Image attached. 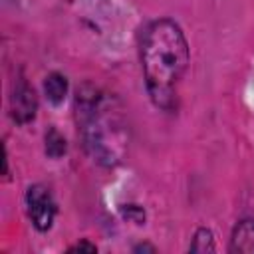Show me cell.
Returning a JSON list of instances; mask_svg holds the SVG:
<instances>
[{"instance_id": "obj_2", "label": "cell", "mask_w": 254, "mask_h": 254, "mask_svg": "<svg viewBox=\"0 0 254 254\" xmlns=\"http://www.w3.org/2000/svg\"><path fill=\"white\" fill-rule=\"evenodd\" d=\"M77 115L81 117V131L93 157L105 163L119 159L125 131L121 117L113 109V101L95 93V89L81 93L77 97Z\"/></svg>"}, {"instance_id": "obj_3", "label": "cell", "mask_w": 254, "mask_h": 254, "mask_svg": "<svg viewBox=\"0 0 254 254\" xmlns=\"http://www.w3.org/2000/svg\"><path fill=\"white\" fill-rule=\"evenodd\" d=\"M26 208H28V216L32 220V224L40 230L46 232L52 228L56 212H58V204L54 200V194L50 192V189H46L44 185H32L26 190Z\"/></svg>"}, {"instance_id": "obj_8", "label": "cell", "mask_w": 254, "mask_h": 254, "mask_svg": "<svg viewBox=\"0 0 254 254\" xmlns=\"http://www.w3.org/2000/svg\"><path fill=\"white\" fill-rule=\"evenodd\" d=\"M46 151H48V155H52V157H60V155L65 153V141H64V137H62L56 129H52V131L46 135Z\"/></svg>"}, {"instance_id": "obj_4", "label": "cell", "mask_w": 254, "mask_h": 254, "mask_svg": "<svg viewBox=\"0 0 254 254\" xmlns=\"http://www.w3.org/2000/svg\"><path fill=\"white\" fill-rule=\"evenodd\" d=\"M10 111H12V117L18 121V123H28L36 117V111H38V97H36V91L30 83L26 81H20L10 97Z\"/></svg>"}, {"instance_id": "obj_6", "label": "cell", "mask_w": 254, "mask_h": 254, "mask_svg": "<svg viewBox=\"0 0 254 254\" xmlns=\"http://www.w3.org/2000/svg\"><path fill=\"white\" fill-rule=\"evenodd\" d=\"M44 91H46V97H48L50 103L60 105L65 99V93H67V79L62 73L52 71L44 81Z\"/></svg>"}, {"instance_id": "obj_10", "label": "cell", "mask_w": 254, "mask_h": 254, "mask_svg": "<svg viewBox=\"0 0 254 254\" xmlns=\"http://www.w3.org/2000/svg\"><path fill=\"white\" fill-rule=\"evenodd\" d=\"M139 250H151V252H155V246H149V244H141V246H135V252H139Z\"/></svg>"}, {"instance_id": "obj_9", "label": "cell", "mask_w": 254, "mask_h": 254, "mask_svg": "<svg viewBox=\"0 0 254 254\" xmlns=\"http://www.w3.org/2000/svg\"><path fill=\"white\" fill-rule=\"evenodd\" d=\"M67 252H97V246L87 242V240H83V242H77L75 246L67 248Z\"/></svg>"}, {"instance_id": "obj_1", "label": "cell", "mask_w": 254, "mask_h": 254, "mask_svg": "<svg viewBox=\"0 0 254 254\" xmlns=\"http://www.w3.org/2000/svg\"><path fill=\"white\" fill-rule=\"evenodd\" d=\"M189 42L181 26L171 18L153 20L141 40V69L147 93L155 107L177 105L179 83L189 67Z\"/></svg>"}, {"instance_id": "obj_5", "label": "cell", "mask_w": 254, "mask_h": 254, "mask_svg": "<svg viewBox=\"0 0 254 254\" xmlns=\"http://www.w3.org/2000/svg\"><path fill=\"white\" fill-rule=\"evenodd\" d=\"M230 252H240V254H252L254 252V220L246 218V220H240L232 234H230V246H228Z\"/></svg>"}, {"instance_id": "obj_7", "label": "cell", "mask_w": 254, "mask_h": 254, "mask_svg": "<svg viewBox=\"0 0 254 254\" xmlns=\"http://www.w3.org/2000/svg\"><path fill=\"white\" fill-rule=\"evenodd\" d=\"M190 252H212L214 250V236L208 228H198L189 246Z\"/></svg>"}]
</instances>
